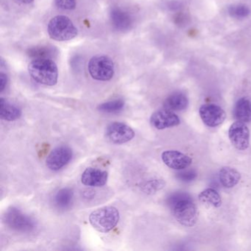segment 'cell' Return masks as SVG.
Instances as JSON below:
<instances>
[{"label": "cell", "mask_w": 251, "mask_h": 251, "mask_svg": "<svg viewBox=\"0 0 251 251\" xmlns=\"http://www.w3.org/2000/svg\"><path fill=\"white\" fill-rule=\"evenodd\" d=\"M168 204L177 221L183 226L192 227L198 220V209L193 200L188 194H173L168 198Z\"/></svg>", "instance_id": "obj_1"}, {"label": "cell", "mask_w": 251, "mask_h": 251, "mask_svg": "<svg viewBox=\"0 0 251 251\" xmlns=\"http://www.w3.org/2000/svg\"><path fill=\"white\" fill-rule=\"evenodd\" d=\"M55 2L60 9L73 10L76 7L75 0H55Z\"/></svg>", "instance_id": "obj_25"}, {"label": "cell", "mask_w": 251, "mask_h": 251, "mask_svg": "<svg viewBox=\"0 0 251 251\" xmlns=\"http://www.w3.org/2000/svg\"><path fill=\"white\" fill-rule=\"evenodd\" d=\"M105 136L111 143L122 145L132 140L135 136V132L127 125L114 122L107 126Z\"/></svg>", "instance_id": "obj_7"}, {"label": "cell", "mask_w": 251, "mask_h": 251, "mask_svg": "<svg viewBox=\"0 0 251 251\" xmlns=\"http://www.w3.org/2000/svg\"><path fill=\"white\" fill-rule=\"evenodd\" d=\"M73 192L69 188H64L57 192L54 198L55 205L61 209H66L73 202Z\"/></svg>", "instance_id": "obj_20"}, {"label": "cell", "mask_w": 251, "mask_h": 251, "mask_svg": "<svg viewBox=\"0 0 251 251\" xmlns=\"http://www.w3.org/2000/svg\"><path fill=\"white\" fill-rule=\"evenodd\" d=\"M179 117L170 110H159L155 111L151 117V123L152 127L158 130H164L169 127H176L180 124Z\"/></svg>", "instance_id": "obj_11"}, {"label": "cell", "mask_w": 251, "mask_h": 251, "mask_svg": "<svg viewBox=\"0 0 251 251\" xmlns=\"http://www.w3.org/2000/svg\"><path fill=\"white\" fill-rule=\"evenodd\" d=\"M233 115L238 121L249 123L251 121V100L242 98L236 102L233 108Z\"/></svg>", "instance_id": "obj_15"}, {"label": "cell", "mask_w": 251, "mask_h": 251, "mask_svg": "<svg viewBox=\"0 0 251 251\" xmlns=\"http://www.w3.org/2000/svg\"><path fill=\"white\" fill-rule=\"evenodd\" d=\"M161 159L165 165L176 170L187 168L192 162L190 157L177 151H164L161 155Z\"/></svg>", "instance_id": "obj_12"}, {"label": "cell", "mask_w": 251, "mask_h": 251, "mask_svg": "<svg viewBox=\"0 0 251 251\" xmlns=\"http://www.w3.org/2000/svg\"><path fill=\"white\" fill-rule=\"evenodd\" d=\"M73 158V151L67 146L55 148L48 155L46 164L50 170L58 171L67 165Z\"/></svg>", "instance_id": "obj_10"}, {"label": "cell", "mask_w": 251, "mask_h": 251, "mask_svg": "<svg viewBox=\"0 0 251 251\" xmlns=\"http://www.w3.org/2000/svg\"><path fill=\"white\" fill-rule=\"evenodd\" d=\"M3 220L9 228L17 233H30L36 227L34 220L17 207L8 208L4 214Z\"/></svg>", "instance_id": "obj_5"}, {"label": "cell", "mask_w": 251, "mask_h": 251, "mask_svg": "<svg viewBox=\"0 0 251 251\" xmlns=\"http://www.w3.org/2000/svg\"><path fill=\"white\" fill-rule=\"evenodd\" d=\"M229 139L232 145L239 150L245 151L250 145L249 129L245 123L236 122L230 126L228 130Z\"/></svg>", "instance_id": "obj_8"}, {"label": "cell", "mask_w": 251, "mask_h": 251, "mask_svg": "<svg viewBox=\"0 0 251 251\" xmlns=\"http://www.w3.org/2000/svg\"><path fill=\"white\" fill-rule=\"evenodd\" d=\"M124 106V100L121 99H117L100 104L98 105V109L101 112L114 113L121 111Z\"/></svg>", "instance_id": "obj_23"}, {"label": "cell", "mask_w": 251, "mask_h": 251, "mask_svg": "<svg viewBox=\"0 0 251 251\" xmlns=\"http://www.w3.org/2000/svg\"><path fill=\"white\" fill-rule=\"evenodd\" d=\"M16 1L22 4H30L33 2V0H16Z\"/></svg>", "instance_id": "obj_28"}, {"label": "cell", "mask_w": 251, "mask_h": 251, "mask_svg": "<svg viewBox=\"0 0 251 251\" xmlns=\"http://www.w3.org/2000/svg\"><path fill=\"white\" fill-rule=\"evenodd\" d=\"M200 116L208 127H215L223 124L226 120L224 110L215 104H205L200 108Z\"/></svg>", "instance_id": "obj_9"}, {"label": "cell", "mask_w": 251, "mask_h": 251, "mask_svg": "<svg viewBox=\"0 0 251 251\" xmlns=\"http://www.w3.org/2000/svg\"><path fill=\"white\" fill-rule=\"evenodd\" d=\"M177 177L183 182H191L197 177V173L194 170L183 172L177 175Z\"/></svg>", "instance_id": "obj_26"}, {"label": "cell", "mask_w": 251, "mask_h": 251, "mask_svg": "<svg viewBox=\"0 0 251 251\" xmlns=\"http://www.w3.org/2000/svg\"><path fill=\"white\" fill-rule=\"evenodd\" d=\"M220 183L226 188L236 186L241 179V175L236 169L230 167H222L219 173Z\"/></svg>", "instance_id": "obj_17"}, {"label": "cell", "mask_w": 251, "mask_h": 251, "mask_svg": "<svg viewBox=\"0 0 251 251\" xmlns=\"http://www.w3.org/2000/svg\"><path fill=\"white\" fill-rule=\"evenodd\" d=\"M29 56L34 58H50L56 55L57 50L51 46H40L31 48L27 51Z\"/></svg>", "instance_id": "obj_21"}, {"label": "cell", "mask_w": 251, "mask_h": 251, "mask_svg": "<svg viewBox=\"0 0 251 251\" xmlns=\"http://www.w3.org/2000/svg\"><path fill=\"white\" fill-rule=\"evenodd\" d=\"M108 177L106 171L94 167H88L82 174L81 182L85 186L100 187L106 184Z\"/></svg>", "instance_id": "obj_14"}, {"label": "cell", "mask_w": 251, "mask_h": 251, "mask_svg": "<svg viewBox=\"0 0 251 251\" xmlns=\"http://www.w3.org/2000/svg\"><path fill=\"white\" fill-rule=\"evenodd\" d=\"M7 82H8V77L6 75L4 74L3 73H0V91L1 92L5 89Z\"/></svg>", "instance_id": "obj_27"}, {"label": "cell", "mask_w": 251, "mask_h": 251, "mask_svg": "<svg viewBox=\"0 0 251 251\" xmlns=\"http://www.w3.org/2000/svg\"><path fill=\"white\" fill-rule=\"evenodd\" d=\"M165 183L163 180H152L146 183L144 189L145 192H148V193H154L157 191L161 190V189L164 188Z\"/></svg>", "instance_id": "obj_24"}, {"label": "cell", "mask_w": 251, "mask_h": 251, "mask_svg": "<svg viewBox=\"0 0 251 251\" xmlns=\"http://www.w3.org/2000/svg\"><path fill=\"white\" fill-rule=\"evenodd\" d=\"M199 201L204 205L213 208H219L222 205V199L218 192L214 189H206L200 193Z\"/></svg>", "instance_id": "obj_19"}, {"label": "cell", "mask_w": 251, "mask_h": 251, "mask_svg": "<svg viewBox=\"0 0 251 251\" xmlns=\"http://www.w3.org/2000/svg\"><path fill=\"white\" fill-rule=\"evenodd\" d=\"M88 70L95 80L108 81L114 77V64L106 55H96L89 61Z\"/></svg>", "instance_id": "obj_6"}, {"label": "cell", "mask_w": 251, "mask_h": 251, "mask_svg": "<svg viewBox=\"0 0 251 251\" xmlns=\"http://www.w3.org/2000/svg\"><path fill=\"white\" fill-rule=\"evenodd\" d=\"M22 112L16 105L3 98L0 99V118L8 122L15 121L21 117Z\"/></svg>", "instance_id": "obj_18"}, {"label": "cell", "mask_w": 251, "mask_h": 251, "mask_svg": "<svg viewBox=\"0 0 251 251\" xmlns=\"http://www.w3.org/2000/svg\"><path fill=\"white\" fill-rule=\"evenodd\" d=\"M28 72L33 80L41 84L52 86L58 82V67L50 58H35L29 64Z\"/></svg>", "instance_id": "obj_2"}, {"label": "cell", "mask_w": 251, "mask_h": 251, "mask_svg": "<svg viewBox=\"0 0 251 251\" xmlns=\"http://www.w3.org/2000/svg\"><path fill=\"white\" fill-rule=\"evenodd\" d=\"M120 221V212L114 206H105L98 208L89 216V222L92 227L100 232L106 233L112 230Z\"/></svg>", "instance_id": "obj_3"}, {"label": "cell", "mask_w": 251, "mask_h": 251, "mask_svg": "<svg viewBox=\"0 0 251 251\" xmlns=\"http://www.w3.org/2000/svg\"><path fill=\"white\" fill-rule=\"evenodd\" d=\"M189 100L182 92H175L164 101V106L170 111H183L187 108Z\"/></svg>", "instance_id": "obj_16"}, {"label": "cell", "mask_w": 251, "mask_h": 251, "mask_svg": "<svg viewBox=\"0 0 251 251\" xmlns=\"http://www.w3.org/2000/svg\"><path fill=\"white\" fill-rule=\"evenodd\" d=\"M251 10L248 5L244 4H236L228 8V14L230 17L236 20L247 18L251 14Z\"/></svg>", "instance_id": "obj_22"}, {"label": "cell", "mask_w": 251, "mask_h": 251, "mask_svg": "<svg viewBox=\"0 0 251 251\" xmlns=\"http://www.w3.org/2000/svg\"><path fill=\"white\" fill-rule=\"evenodd\" d=\"M48 32L50 37L58 42H67L77 36V29L74 23L66 16H56L48 23Z\"/></svg>", "instance_id": "obj_4"}, {"label": "cell", "mask_w": 251, "mask_h": 251, "mask_svg": "<svg viewBox=\"0 0 251 251\" xmlns=\"http://www.w3.org/2000/svg\"><path fill=\"white\" fill-rule=\"evenodd\" d=\"M110 21L113 27L119 31L130 30L133 25V17L126 10L114 7L110 12Z\"/></svg>", "instance_id": "obj_13"}]
</instances>
